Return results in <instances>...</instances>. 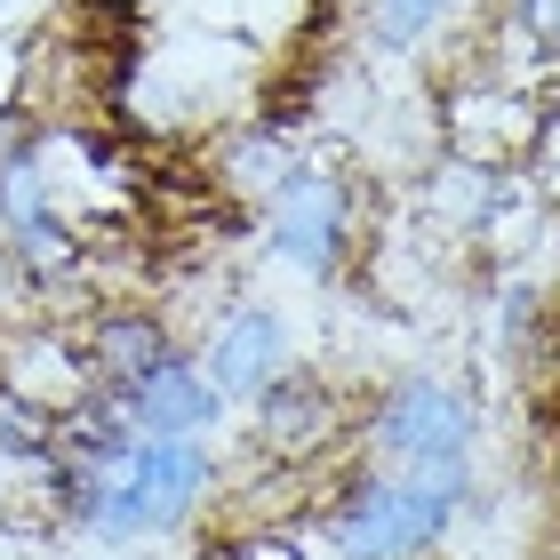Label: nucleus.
I'll return each mask as SVG.
<instances>
[{"instance_id":"obj_1","label":"nucleus","mask_w":560,"mask_h":560,"mask_svg":"<svg viewBox=\"0 0 560 560\" xmlns=\"http://www.w3.org/2000/svg\"><path fill=\"white\" fill-rule=\"evenodd\" d=\"M465 497L472 489H441V480H417L393 465H361L328 497V552L337 560H432L448 545Z\"/></svg>"},{"instance_id":"obj_2","label":"nucleus","mask_w":560,"mask_h":560,"mask_svg":"<svg viewBox=\"0 0 560 560\" xmlns=\"http://www.w3.org/2000/svg\"><path fill=\"white\" fill-rule=\"evenodd\" d=\"M361 441H369V465H393V472H417V480H441V489H472V441H480V409L448 376H400L369 400L361 417Z\"/></svg>"},{"instance_id":"obj_3","label":"nucleus","mask_w":560,"mask_h":560,"mask_svg":"<svg viewBox=\"0 0 560 560\" xmlns=\"http://www.w3.org/2000/svg\"><path fill=\"white\" fill-rule=\"evenodd\" d=\"M257 217H265L272 257L289 272H337L352 248V176L289 161V176L257 200Z\"/></svg>"},{"instance_id":"obj_4","label":"nucleus","mask_w":560,"mask_h":560,"mask_svg":"<svg viewBox=\"0 0 560 560\" xmlns=\"http://www.w3.org/2000/svg\"><path fill=\"white\" fill-rule=\"evenodd\" d=\"M248 409H257V424H248V432H257V448L272 456V465H289V472H296V465H313V456H328V448H337L345 432H352L345 393L328 385L320 369H296V361L280 369L272 385L248 400Z\"/></svg>"},{"instance_id":"obj_5","label":"nucleus","mask_w":560,"mask_h":560,"mask_svg":"<svg viewBox=\"0 0 560 560\" xmlns=\"http://www.w3.org/2000/svg\"><path fill=\"white\" fill-rule=\"evenodd\" d=\"M0 393H9L16 409L65 424V417H81L96 400V369H89L81 337L33 320V328H16V337H0Z\"/></svg>"},{"instance_id":"obj_6","label":"nucleus","mask_w":560,"mask_h":560,"mask_svg":"<svg viewBox=\"0 0 560 560\" xmlns=\"http://www.w3.org/2000/svg\"><path fill=\"white\" fill-rule=\"evenodd\" d=\"M200 376L217 385V400H257L280 369H289V328H280V313H265V304H233L209 337H200Z\"/></svg>"},{"instance_id":"obj_7","label":"nucleus","mask_w":560,"mask_h":560,"mask_svg":"<svg viewBox=\"0 0 560 560\" xmlns=\"http://www.w3.org/2000/svg\"><path fill=\"white\" fill-rule=\"evenodd\" d=\"M113 400H120V417H129V432H144V441H168V432L176 441H200V432L217 424V409H224L192 352H161V361Z\"/></svg>"},{"instance_id":"obj_8","label":"nucleus","mask_w":560,"mask_h":560,"mask_svg":"<svg viewBox=\"0 0 560 560\" xmlns=\"http://www.w3.org/2000/svg\"><path fill=\"white\" fill-rule=\"evenodd\" d=\"M81 352L96 369V393H129L161 352H176V337H168L161 313H144V304H105V313L81 328Z\"/></svg>"},{"instance_id":"obj_9","label":"nucleus","mask_w":560,"mask_h":560,"mask_svg":"<svg viewBox=\"0 0 560 560\" xmlns=\"http://www.w3.org/2000/svg\"><path fill=\"white\" fill-rule=\"evenodd\" d=\"M456 16V0H376L369 24H376V48H393V57H409V48H424L441 24Z\"/></svg>"},{"instance_id":"obj_10","label":"nucleus","mask_w":560,"mask_h":560,"mask_svg":"<svg viewBox=\"0 0 560 560\" xmlns=\"http://www.w3.org/2000/svg\"><path fill=\"white\" fill-rule=\"evenodd\" d=\"M513 24H521V40H537L560 65V0H513Z\"/></svg>"},{"instance_id":"obj_11","label":"nucleus","mask_w":560,"mask_h":560,"mask_svg":"<svg viewBox=\"0 0 560 560\" xmlns=\"http://www.w3.org/2000/svg\"><path fill=\"white\" fill-rule=\"evenodd\" d=\"M144 9V0H81V16H96V24H105V16H137Z\"/></svg>"},{"instance_id":"obj_12","label":"nucleus","mask_w":560,"mask_h":560,"mask_svg":"<svg viewBox=\"0 0 560 560\" xmlns=\"http://www.w3.org/2000/svg\"><path fill=\"white\" fill-rule=\"evenodd\" d=\"M9 504H16V480H9V465H0V513H9Z\"/></svg>"},{"instance_id":"obj_13","label":"nucleus","mask_w":560,"mask_h":560,"mask_svg":"<svg viewBox=\"0 0 560 560\" xmlns=\"http://www.w3.org/2000/svg\"><path fill=\"white\" fill-rule=\"evenodd\" d=\"M0 9H9V0H0Z\"/></svg>"}]
</instances>
